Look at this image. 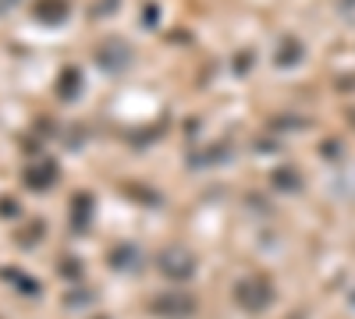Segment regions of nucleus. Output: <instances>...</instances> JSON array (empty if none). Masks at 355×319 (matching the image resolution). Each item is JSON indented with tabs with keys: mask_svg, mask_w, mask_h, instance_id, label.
<instances>
[{
	"mask_svg": "<svg viewBox=\"0 0 355 319\" xmlns=\"http://www.w3.org/2000/svg\"><path fill=\"white\" fill-rule=\"evenodd\" d=\"M299 61H302V46L295 43L291 36L281 39V46H277V64H281V68H291V64H299Z\"/></svg>",
	"mask_w": 355,
	"mask_h": 319,
	"instance_id": "obj_10",
	"label": "nucleus"
},
{
	"mask_svg": "<svg viewBox=\"0 0 355 319\" xmlns=\"http://www.w3.org/2000/svg\"><path fill=\"white\" fill-rule=\"evenodd\" d=\"M89 213H93V195H89V192H78V195L71 199V227L82 230V227L89 224Z\"/></svg>",
	"mask_w": 355,
	"mask_h": 319,
	"instance_id": "obj_8",
	"label": "nucleus"
},
{
	"mask_svg": "<svg viewBox=\"0 0 355 319\" xmlns=\"http://www.w3.org/2000/svg\"><path fill=\"white\" fill-rule=\"evenodd\" d=\"M352 302H355V295H352Z\"/></svg>",
	"mask_w": 355,
	"mask_h": 319,
	"instance_id": "obj_14",
	"label": "nucleus"
},
{
	"mask_svg": "<svg viewBox=\"0 0 355 319\" xmlns=\"http://www.w3.org/2000/svg\"><path fill=\"white\" fill-rule=\"evenodd\" d=\"M68 11H71L68 0H36V4H33V15L43 25H61L68 18Z\"/></svg>",
	"mask_w": 355,
	"mask_h": 319,
	"instance_id": "obj_5",
	"label": "nucleus"
},
{
	"mask_svg": "<svg viewBox=\"0 0 355 319\" xmlns=\"http://www.w3.org/2000/svg\"><path fill=\"white\" fill-rule=\"evenodd\" d=\"M196 309H199V302L185 291H167V295H157L150 302V312L157 319H189Z\"/></svg>",
	"mask_w": 355,
	"mask_h": 319,
	"instance_id": "obj_2",
	"label": "nucleus"
},
{
	"mask_svg": "<svg viewBox=\"0 0 355 319\" xmlns=\"http://www.w3.org/2000/svg\"><path fill=\"white\" fill-rule=\"evenodd\" d=\"M96 61H100L103 71H121V68L132 61V53H128V46H125L121 39H107V43L100 46V53H96Z\"/></svg>",
	"mask_w": 355,
	"mask_h": 319,
	"instance_id": "obj_4",
	"label": "nucleus"
},
{
	"mask_svg": "<svg viewBox=\"0 0 355 319\" xmlns=\"http://www.w3.org/2000/svg\"><path fill=\"white\" fill-rule=\"evenodd\" d=\"M274 185H277V188H284V192H295L302 181H299V174H295L291 167H284V170H277V174H274Z\"/></svg>",
	"mask_w": 355,
	"mask_h": 319,
	"instance_id": "obj_12",
	"label": "nucleus"
},
{
	"mask_svg": "<svg viewBox=\"0 0 355 319\" xmlns=\"http://www.w3.org/2000/svg\"><path fill=\"white\" fill-rule=\"evenodd\" d=\"M18 4H21V0H0V15L11 11V8H18Z\"/></svg>",
	"mask_w": 355,
	"mask_h": 319,
	"instance_id": "obj_13",
	"label": "nucleus"
},
{
	"mask_svg": "<svg viewBox=\"0 0 355 319\" xmlns=\"http://www.w3.org/2000/svg\"><path fill=\"white\" fill-rule=\"evenodd\" d=\"M234 302H239V309H245V312L270 309V302H274V284L266 280V277H245V280L234 284Z\"/></svg>",
	"mask_w": 355,
	"mask_h": 319,
	"instance_id": "obj_1",
	"label": "nucleus"
},
{
	"mask_svg": "<svg viewBox=\"0 0 355 319\" xmlns=\"http://www.w3.org/2000/svg\"><path fill=\"white\" fill-rule=\"evenodd\" d=\"M53 181H57V167L53 163H36V167L25 170V185L28 188H50Z\"/></svg>",
	"mask_w": 355,
	"mask_h": 319,
	"instance_id": "obj_7",
	"label": "nucleus"
},
{
	"mask_svg": "<svg viewBox=\"0 0 355 319\" xmlns=\"http://www.w3.org/2000/svg\"><path fill=\"white\" fill-rule=\"evenodd\" d=\"M160 270L171 280H189L196 273V255L189 248H164L160 252Z\"/></svg>",
	"mask_w": 355,
	"mask_h": 319,
	"instance_id": "obj_3",
	"label": "nucleus"
},
{
	"mask_svg": "<svg viewBox=\"0 0 355 319\" xmlns=\"http://www.w3.org/2000/svg\"><path fill=\"white\" fill-rule=\"evenodd\" d=\"M107 263H110L114 270H135V266H142V252H139L135 245H117V248H110Z\"/></svg>",
	"mask_w": 355,
	"mask_h": 319,
	"instance_id": "obj_6",
	"label": "nucleus"
},
{
	"mask_svg": "<svg viewBox=\"0 0 355 319\" xmlns=\"http://www.w3.org/2000/svg\"><path fill=\"white\" fill-rule=\"evenodd\" d=\"M0 277H8V280L18 287V291H25V295H36V291H40V284H36L33 277H28V273L15 270V266H4V270H0Z\"/></svg>",
	"mask_w": 355,
	"mask_h": 319,
	"instance_id": "obj_11",
	"label": "nucleus"
},
{
	"mask_svg": "<svg viewBox=\"0 0 355 319\" xmlns=\"http://www.w3.org/2000/svg\"><path fill=\"white\" fill-rule=\"evenodd\" d=\"M78 89H82L78 68H64V71H61V82H57V96H61V100H75Z\"/></svg>",
	"mask_w": 355,
	"mask_h": 319,
	"instance_id": "obj_9",
	"label": "nucleus"
}]
</instances>
